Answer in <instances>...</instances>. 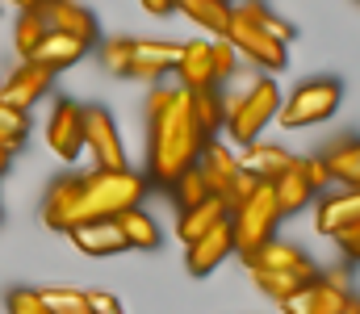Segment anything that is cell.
<instances>
[{
    "mask_svg": "<svg viewBox=\"0 0 360 314\" xmlns=\"http://www.w3.org/2000/svg\"><path fill=\"white\" fill-rule=\"evenodd\" d=\"M201 130L193 126V113H188V93L176 89V101L168 105V113H160L151 122V151H147V185H164L172 189L180 172H188L201 155Z\"/></svg>",
    "mask_w": 360,
    "mask_h": 314,
    "instance_id": "1",
    "label": "cell"
},
{
    "mask_svg": "<svg viewBox=\"0 0 360 314\" xmlns=\"http://www.w3.org/2000/svg\"><path fill=\"white\" fill-rule=\"evenodd\" d=\"M147 197V176L122 168V172H101L92 168L89 176H80V202H76V226L92 218H117L122 209L143 206Z\"/></svg>",
    "mask_w": 360,
    "mask_h": 314,
    "instance_id": "2",
    "label": "cell"
},
{
    "mask_svg": "<svg viewBox=\"0 0 360 314\" xmlns=\"http://www.w3.org/2000/svg\"><path fill=\"white\" fill-rule=\"evenodd\" d=\"M281 101H285V97H281L276 80H269V76H256L248 89H239V93H231V97H222V126L231 130L235 147L256 143V138L264 134V126L276 117Z\"/></svg>",
    "mask_w": 360,
    "mask_h": 314,
    "instance_id": "3",
    "label": "cell"
},
{
    "mask_svg": "<svg viewBox=\"0 0 360 314\" xmlns=\"http://www.w3.org/2000/svg\"><path fill=\"white\" fill-rule=\"evenodd\" d=\"M276 222H281V209L272 197V185L260 181V189L243 202L239 209H231V239H235V251L239 256H252L260 243L276 239Z\"/></svg>",
    "mask_w": 360,
    "mask_h": 314,
    "instance_id": "4",
    "label": "cell"
},
{
    "mask_svg": "<svg viewBox=\"0 0 360 314\" xmlns=\"http://www.w3.org/2000/svg\"><path fill=\"white\" fill-rule=\"evenodd\" d=\"M340 105H344V84L340 80H306L289 101H281L272 122H281L285 130H306V126H319L331 113H340Z\"/></svg>",
    "mask_w": 360,
    "mask_h": 314,
    "instance_id": "5",
    "label": "cell"
},
{
    "mask_svg": "<svg viewBox=\"0 0 360 314\" xmlns=\"http://www.w3.org/2000/svg\"><path fill=\"white\" fill-rule=\"evenodd\" d=\"M222 38L235 46V55L252 59L260 72H281V67L289 63V51H285L281 42H272L269 34H260L256 25H248L235 8H231V21H226V34H222Z\"/></svg>",
    "mask_w": 360,
    "mask_h": 314,
    "instance_id": "6",
    "label": "cell"
},
{
    "mask_svg": "<svg viewBox=\"0 0 360 314\" xmlns=\"http://www.w3.org/2000/svg\"><path fill=\"white\" fill-rule=\"evenodd\" d=\"M84 151H92V164H96L101 172H122V168H126L122 134H117L109 109H101V105L84 109Z\"/></svg>",
    "mask_w": 360,
    "mask_h": 314,
    "instance_id": "7",
    "label": "cell"
},
{
    "mask_svg": "<svg viewBox=\"0 0 360 314\" xmlns=\"http://www.w3.org/2000/svg\"><path fill=\"white\" fill-rule=\"evenodd\" d=\"M180 59V42H164V38H134V51H130V63L122 76L130 80H143V84H155L164 80L168 72H176Z\"/></svg>",
    "mask_w": 360,
    "mask_h": 314,
    "instance_id": "8",
    "label": "cell"
},
{
    "mask_svg": "<svg viewBox=\"0 0 360 314\" xmlns=\"http://www.w3.org/2000/svg\"><path fill=\"white\" fill-rule=\"evenodd\" d=\"M46 143L63 164H76L84 151V105L76 101H55V113L46 122Z\"/></svg>",
    "mask_w": 360,
    "mask_h": 314,
    "instance_id": "9",
    "label": "cell"
},
{
    "mask_svg": "<svg viewBox=\"0 0 360 314\" xmlns=\"http://www.w3.org/2000/svg\"><path fill=\"white\" fill-rule=\"evenodd\" d=\"M243 264L248 268H264V273H293L297 281H319V264L310 260V256H302L293 243H281V239H269V243H260L252 256H243Z\"/></svg>",
    "mask_w": 360,
    "mask_h": 314,
    "instance_id": "10",
    "label": "cell"
},
{
    "mask_svg": "<svg viewBox=\"0 0 360 314\" xmlns=\"http://www.w3.org/2000/svg\"><path fill=\"white\" fill-rule=\"evenodd\" d=\"M51 84H55V72H46V67H38V63L25 59V63L0 84V101L13 105V109H21V113H30L34 105L51 93Z\"/></svg>",
    "mask_w": 360,
    "mask_h": 314,
    "instance_id": "11",
    "label": "cell"
},
{
    "mask_svg": "<svg viewBox=\"0 0 360 314\" xmlns=\"http://www.w3.org/2000/svg\"><path fill=\"white\" fill-rule=\"evenodd\" d=\"M38 13H42V21H46V30H55V34H68V38H76V42H84L92 46L96 42V17H92L84 4H76V0H51V4H38Z\"/></svg>",
    "mask_w": 360,
    "mask_h": 314,
    "instance_id": "12",
    "label": "cell"
},
{
    "mask_svg": "<svg viewBox=\"0 0 360 314\" xmlns=\"http://www.w3.org/2000/svg\"><path fill=\"white\" fill-rule=\"evenodd\" d=\"M226 256H235L231 218H226V222H218L210 235H201V239H193V243L184 247V264H188V273H193V277H210Z\"/></svg>",
    "mask_w": 360,
    "mask_h": 314,
    "instance_id": "13",
    "label": "cell"
},
{
    "mask_svg": "<svg viewBox=\"0 0 360 314\" xmlns=\"http://www.w3.org/2000/svg\"><path fill=\"white\" fill-rule=\"evenodd\" d=\"M197 168H201V176H205L210 193H214V197H222V202H226V193H231L235 176L243 172V168H239V159H235V151H231V147H222V143H214V138H205V143H201Z\"/></svg>",
    "mask_w": 360,
    "mask_h": 314,
    "instance_id": "14",
    "label": "cell"
},
{
    "mask_svg": "<svg viewBox=\"0 0 360 314\" xmlns=\"http://www.w3.org/2000/svg\"><path fill=\"white\" fill-rule=\"evenodd\" d=\"M348 302H352V294L331 289L327 281H310L281 302V314H344Z\"/></svg>",
    "mask_w": 360,
    "mask_h": 314,
    "instance_id": "15",
    "label": "cell"
},
{
    "mask_svg": "<svg viewBox=\"0 0 360 314\" xmlns=\"http://www.w3.org/2000/svg\"><path fill=\"white\" fill-rule=\"evenodd\" d=\"M76 202H80V176H59L51 181L46 189V202H42V222L51 230H72L76 226Z\"/></svg>",
    "mask_w": 360,
    "mask_h": 314,
    "instance_id": "16",
    "label": "cell"
},
{
    "mask_svg": "<svg viewBox=\"0 0 360 314\" xmlns=\"http://www.w3.org/2000/svg\"><path fill=\"white\" fill-rule=\"evenodd\" d=\"M68 239H72L76 251H84V256H117V251H126V239H122V230H117L113 218L80 222V226L68 230Z\"/></svg>",
    "mask_w": 360,
    "mask_h": 314,
    "instance_id": "17",
    "label": "cell"
},
{
    "mask_svg": "<svg viewBox=\"0 0 360 314\" xmlns=\"http://www.w3.org/2000/svg\"><path fill=\"white\" fill-rule=\"evenodd\" d=\"M235 159H239V168H243V172H252L256 181H276L281 172H289V168H293V159H297V155H293V151H285V147H276V143L256 138V143H248Z\"/></svg>",
    "mask_w": 360,
    "mask_h": 314,
    "instance_id": "18",
    "label": "cell"
},
{
    "mask_svg": "<svg viewBox=\"0 0 360 314\" xmlns=\"http://www.w3.org/2000/svg\"><path fill=\"white\" fill-rule=\"evenodd\" d=\"M89 55V46L84 42H76V38H68V34H55V30H46V38L34 46V55H30V63H38V67H46V72H68V67H76L80 59Z\"/></svg>",
    "mask_w": 360,
    "mask_h": 314,
    "instance_id": "19",
    "label": "cell"
},
{
    "mask_svg": "<svg viewBox=\"0 0 360 314\" xmlns=\"http://www.w3.org/2000/svg\"><path fill=\"white\" fill-rule=\"evenodd\" d=\"M176 80H180L184 93H193V89H218V84H214V72H210V38L180 42Z\"/></svg>",
    "mask_w": 360,
    "mask_h": 314,
    "instance_id": "20",
    "label": "cell"
},
{
    "mask_svg": "<svg viewBox=\"0 0 360 314\" xmlns=\"http://www.w3.org/2000/svg\"><path fill=\"white\" fill-rule=\"evenodd\" d=\"M231 218V209H226V202L222 197H205L201 206H193V209H180L176 214V235H180V243L188 247L193 239H201V235H210L218 222H226Z\"/></svg>",
    "mask_w": 360,
    "mask_h": 314,
    "instance_id": "21",
    "label": "cell"
},
{
    "mask_svg": "<svg viewBox=\"0 0 360 314\" xmlns=\"http://www.w3.org/2000/svg\"><path fill=\"white\" fill-rule=\"evenodd\" d=\"M113 222H117V230H122V239H126V251H155L160 239H164L160 226H155V218H151L143 206L122 209Z\"/></svg>",
    "mask_w": 360,
    "mask_h": 314,
    "instance_id": "22",
    "label": "cell"
},
{
    "mask_svg": "<svg viewBox=\"0 0 360 314\" xmlns=\"http://www.w3.org/2000/svg\"><path fill=\"white\" fill-rule=\"evenodd\" d=\"M348 222H360V189H344V193L319 202V214H314L319 235H335V230H344Z\"/></svg>",
    "mask_w": 360,
    "mask_h": 314,
    "instance_id": "23",
    "label": "cell"
},
{
    "mask_svg": "<svg viewBox=\"0 0 360 314\" xmlns=\"http://www.w3.org/2000/svg\"><path fill=\"white\" fill-rule=\"evenodd\" d=\"M231 8H235V13H239L248 25H256L260 34H269L272 42H281V46H289V42L297 38V30H293L285 17H276L264 0H243V4H231Z\"/></svg>",
    "mask_w": 360,
    "mask_h": 314,
    "instance_id": "24",
    "label": "cell"
},
{
    "mask_svg": "<svg viewBox=\"0 0 360 314\" xmlns=\"http://www.w3.org/2000/svg\"><path fill=\"white\" fill-rule=\"evenodd\" d=\"M176 8L188 17V21H193V25H201L210 38H222V34H226V21H231V0H180Z\"/></svg>",
    "mask_w": 360,
    "mask_h": 314,
    "instance_id": "25",
    "label": "cell"
},
{
    "mask_svg": "<svg viewBox=\"0 0 360 314\" xmlns=\"http://www.w3.org/2000/svg\"><path fill=\"white\" fill-rule=\"evenodd\" d=\"M188 113H193V126L201 130V138H214L222 130V93L218 89H193Z\"/></svg>",
    "mask_w": 360,
    "mask_h": 314,
    "instance_id": "26",
    "label": "cell"
},
{
    "mask_svg": "<svg viewBox=\"0 0 360 314\" xmlns=\"http://www.w3.org/2000/svg\"><path fill=\"white\" fill-rule=\"evenodd\" d=\"M272 185V197H276V209H281V218H289V214H302V209L310 206V197H314V189L297 176V168H289V172H281Z\"/></svg>",
    "mask_w": 360,
    "mask_h": 314,
    "instance_id": "27",
    "label": "cell"
},
{
    "mask_svg": "<svg viewBox=\"0 0 360 314\" xmlns=\"http://www.w3.org/2000/svg\"><path fill=\"white\" fill-rule=\"evenodd\" d=\"M323 168H327V181H340L344 189H360V147L352 138L340 143L335 151H327Z\"/></svg>",
    "mask_w": 360,
    "mask_h": 314,
    "instance_id": "28",
    "label": "cell"
},
{
    "mask_svg": "<svg viewBox=\"0 0 360 314\" xmlns=\"http://www.w3.org/2000/svg\"><path fill=\"white\" fill-rule=\"evenodd\" d=\"M172 197H176V206H180V209H193V206H201L205 197H214L197 164H193L188 172H180L176 181H172Z\"/></svg>",
    "mask_w": 360,
    "mask_h": 314,
    "instance_id": "29",
    "label": "cell"
},
{
    "mask_svg": "<svg viewBox=\"0 0 360 314\" xmlns=\"http://www.w3.org/2000/svg\"><path fill=\"white\" fill-rule=\"evenodd\" d=\"M46 38V21H42V13H38V4L34 8H25L21 17H17V34H13V42H17V55L21 59H30L34 55V46Z\"/></svg>",
    "mask_w": 360,
    "mask_h": 314,
    "instance_id": "30",
    "label": "cell"
},
{
    "mask_svg": "<svg viewBox=\"0 0 360 314\" xmlns=\"http://www.w3.org/2000/svg\"><path fill=\"white\" fill-rule=\"evenodd\" d=\"M252 281H256V289L264 294V298H272L276 306L289 298V294H297L306 281H297L293 273H264V268H252Z\"/></svg>",
    "mask_w": 360,
    "mask_h": 314,
    "instance_id": "31",
    "label": "cell"
},
{
    "mask_svg": "<svg viewBox=\"0 0 360 314\" xmlns=\"http://www.w3.org/2000/svg\"><path fill=\"white\" fill-rule=\"evenodd\" d=\"M42 294V306L51 314H92L89 310V294L80 289H63V285H51V289H38Z\"/></svg>",
    "mask_w": 360,
    "mask_h": 314,
    "instance_id": "32",
    "label": "cell"
},
{
    "mask_svg": "<svg viewBox=\"0 0 360 314\" xmlns=\"http://www.w3.org/2000/svg\"><path fill=\"white\" fill-rule=\"evenodd\" d=\"M235 67H239V55L226 38H210V72H214V84L222 80H235Z\"/></svg>",
    "mask_w": 360,
    "mask_h": 314,
    "instance_id": "33",
    "label": "cell"
},
{
    "mask_svg": "<svg viewBox=\"0 0 360 314\" xmlns=\"http://www.w3.org/2000/svg\"><path fill=\"white\" fill-rule=\"evenodd\" d=\"M130 51H134V38H109V42L101 46V63H105V72L122 76L126 63H130Z\"/></svg>",
    "mask_w": 360,
    "mask_h": 314,
    "instance_id": "34",
    "label": "cell"
},
{
    "mask_svg": "<svg viewBox=\"0 0 360 314\" xmlns=\"http://www.w3.org/2000/svg\"><path fill=\"white\" fill-rule=\"evenodd\" d=\"M4 306H8V314H51L42 306V294L38 289H8Z\"/></svg>",
    "mask_w": 360,
    "mask_h": 314,
    "instance_id": "35",
    "label": "cell"
},
{
    "mask_svg": "<svg viewBox=\"0 0 360 314\" xmlns=\"http://www.w3.org/2000/svg\"><path fill=\"white\" fill-rule=\"evenodd\" d=\"M293 168H297V176H302V181L314 189V193H319L323 185H331V181H327V168H323V155H306V159H293Z\"/></svg>",
    "mask_w": 360,
    "mask_h": 314,
    "instance_id": "36",
    "label": "cell"
},
{
    "mask_svg": "<svg viewBox=\"0 0 360 314\" xmlns=\"http://www.w3.org/2000/svg\"><path fill=\"white\" fill-rule=\"evenodd\" d=\"M0 130H8V134H17V138L25 143V134H30V113H21V109H13V105L0 101Z\"/></svg>",
    "mask_w": 360,
    "mask_h": 314,
    "instance_id": "37",
    "label": "cell"
},
{
    "mask_svg": "<svg viewBox=\"0 0 360 314\" xmlns=\"http://www.w3.org/2000/svg\"><path fill=\"white\" fill-rule=\"evenodd\" d=\"M331 239H335V247H340L348 260H356V256H360V222H348V226H344V230H335Z\"/></svg>",
    "mask_w": 360,
    "mask_h": 314,
    "instance_id": "38",
    "label": "cell"
},
{
    "mask_svg": "<svg viewBox=\"0 0 360 314\" xmlns=\"http://www.w3.org/2000/svg\"><path fill=\"white\" fill-rule=\"evenodd\" d=\"M176 101V89H164V84H155L151 89V97H147V122H155L160 113H168V105Z\"/></svg>",
    "mask_w": 360,
    "mask_h": 314,
    "instance_id": "39",
    "label": "cell"
},
{
    "mask_svg": "<svg viewBox=\"0 0 360 314\" xmlns=\"http://www.w3.org/2000/svg\"><path fill=\"white\" fill-rule=\"evenodd\" d=\"M89 310L92 314H126L122 310V302H117L113 294H105V289H92L89 294Z\"/></svg>",
    "mask_w": 360,
    "mask_h": 314,
    "instance_id": "40",
    "label": "cell"
},
{
    "mask_svg": "<svg viewBox=\"0 0 360 314\" xmlns=\"http://www.w3.org/2000/svg\"><path fill=\"white\" fill-rule=\"evenodd\" d=\"M139 4H143V13H151V17H168V13L176 8L172 0H139Z\"/></svg>",
    "mask_w": 360,
    "mask_h": 314,
    "instance_id": "41",
    "label": "cell"
},
{
    "mask_svg": "<svg viewBox=\"0 0 360 314\" xmlns=\"http://www.w3.org/2000/svg\"><path fill=\"white\" fill-rule=\"evenodd\" d=\"M0 147H4L8 155H13V151L21 147V138H17V134H8V130H0Z\"/></svg>",
    "mask_w": 360,
    "mask_h": 314,
    "instance_id": "42",
    "label": "cell"
},
{
    "mask_svg": "<svg viewBox=\"0 0 360 314\" xmlns=\"http://www.w3.org/2000/svg\"><path fill=\"white\" fill-rule=\"evenodd\" d=\"M8 164H13V155H8V151H4V147H0V176H4V172H8Z\"/></svg>",
    "mask_w": 360,
    "mask_h": 314,
    "instance_id": "43",
    "label": "cell"
},
{
    "mask_svg": "<svg viewBox=\"0 0 360 314\" xmlns=\"http://www.w3.org/2000/svg\"><path fill=\"white\" fill-rule=\"evenodd\" d=\"M8 4H13V8H17V13H25V8H34V4H38V0H8Z\"/></svg>",
    "mask_w": 360,
    "mask_h": 314,
    "instance_id": "44",
    "label": "cell"
},
{
    "mask_svg": "<svg viewBox=\"0 0 360 314\" xmlns=\"http://www.w3.org/2000/svg\"><path fill=\"white\" fill-rule=\"evenodd\" d=\"M38 4H51V0H38Z\"/></svg>",
    "mask_w": 360,
    "mask_h": 314,
    "instance_id": "45",
    "label": "cell"
},
{
    "mask_svg": "<svg viewBox=\"0 0 360 314\" xmlns=\"http://www.w3.org/2000/svg\"><path fill=\"white\" fill-rule=\"evenodd\" d=\"M172 4H180V0H172Z\"/></svg>",
    "mask_w": 360,
    "mask_h": 314,
    "instance_id": "46",
    "label": "cell"
}]
</instances>
